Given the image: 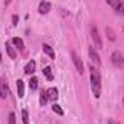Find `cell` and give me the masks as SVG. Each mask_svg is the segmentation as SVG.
<instances>
[{
  "label": "cell",
  "instance_id": "21",
  "mask_svg": "<svg viewBox=\"0 0 124 124\" xmlns=\"http://www.w3.org/2000/svg\"><path fill=\"white\" fill-rule=\"evenodd\" d=\"M108 124H120V123H118V121H115V120H109V121H108Z\"/></svg>",
  "mask_w": 124,
  "mask_h": 124
},
{
  "label": "cell",
  "instance_id": "20",
  "mask_svg": "<svg viewBox=\"0 0 124 124\" xmlns=\"http://www.w3.org/2000/svg\"><path fill=\"white\" fill-rule=\"evenodd\" d=\"M9 124H16V115H15V112L9 114Z\"/></svg>",
  "mask_w": 124,
  "mask_h": 124
},
{
  "label": "cell",
  "instance_id": "19",
  "mask_svg": "<svg viewBox=\"0 0 124 124\" xmlns=\"http://www.w3.org/2000/svg\"><path fill=\"white\" fill-rule=\"evenodd\" d=\"M53 111H54L55 114H58V115H63V114H64V111L61 109V107H60L58 104H54V105H53Z\"/></svg>",
  "mask_w": 124,
  "mask_h": 124
},
{
  "label": "cell",
  "instance_id": "1",
  "mask_svg": "<svg viewBox=\"0 0 124 124\" xmlns=\"http://www.w3.org/2000/svg\"><path fill=\"white\" fill-rule=\"evenodd\" d=\"M89 72H91V88H92V93L95 98H99L101 95V75L99 72L91 66L89 67Z\"/></svg>",
  "mask_w": 124,
  "mask_h": 124
},
{
  "label": "cell",
  "instance_id": "5",
  "mask_svg": "<svg viewBox=\"0 0 124 124\" xmlns=\"http://www.w3.org/2000/svg\"><path fill=\"white\" fill-rule=\"evenodd\" d=\"M91 35H92V39H93L95 45H96L98 48H101V47H102V39H101V35H99V32H98V29H96L95 26L91 28Z\"/></svg>",
  "mask_w": 124,
  "mask_h": 124
},
{
  "label": "cell",
  "instance_id": "3",
  "mask_svg": "<svg viewBox=\"0 0 124 124\" xmlns=\"http://www.w3.org/2000/svg\"><path fill=\"white\" fill-rule=\"evenodd\" d=\"M111 61H112V64H115L117 67H121L123 63H124V58H123V54L120 51H114L111 54Z\"/></svg>",
  "mask_w": 124,
  "mask_h": 124
},
{
  "label": "cell",
  "instance_id": "9",
  "mask_svg": "<svg viewBox=\"0 0 124 124\" xmlns=\"http://www.w3.org/2000/svg\"><path fill=\"white\" fill-rule=\"evenodd\" d=\"M108 5H109L111 8H114L118 13H121L123 9H124V3H123V2H109V0H108Z\"/></svg>",
  "mask_w": 124,
  "mask_h": 124
},
{
  "label": "cell",
  "instance_id": "11",
  "mask_svg": "<svg viewBox=\"0 0 124 124\" xmlns=\"http://www.w3.org/2000/svg\"><path fill=\"white\" fill-rule=\"evenodd\" d=\"M16 88H18V95H19V98H22V96L25 95V85H23V80L18 79V80H16Z\"/></svg>",
  "mask_w": 124,
  "mask_h": 124
},
{
  "label": "cell",
  "instance_id": "12",
  "mask_svg": "<svg viewBox=\"0 0 124 124\" xmlns=\"http://www.w3.org/2000/svg\"><path fill=\"white\" fill-rule=\"evenodd\" d=\"M47 96H48V99L55 101V99L58 98V91H57V88H51V89H48V91H47Z\"/></svg>",
  "mask_w": 124,
  "mask_h": 124
},
{
  "label": "cell",
  "instance_id": "16",
  "mask_svg": "<svg viewBox=\"0 0 124 124\" xmlns=\"http://www.w3.org/2000/svg\"><path fill=\"white\" fill-rule=\"evenodd\" d=\"M42 73L45 75V78H47L48 80H53V79H54V76H53V73H51V67H48V66L44 67V69H42Z\"/></svg>",
  "mask_w": 124,
  "mask_h": 124
},
{
  "label": "cell",
  "instance_id": "8",
  "mask_svg": "<svg viewBox=\"0 0 124 124\" xmlns=\"http://www.w3.org/2000/svg\"><path fill=\"white\" fill-rule=\"evenodd\" d=\"M35 61L34 60H31V61H28L26 63V66H25V75H32L34 72H35Z\"/></svg>",
  "mask_w": 124,
  "mask_h": 124
},
{
  "label": "cell",
  "instance_id": "15",
  "mask_svg": "<svg viewBox=\"0 0 124 124\" xmlns=\"http://www.w3.org/2000/svg\"><path fill=\"white\" fill-rule=\"evenodd\" d=\"M47 102H48V96H47V91H42L41 92V95H39V104L44 107V105H47Z\"/></svg>",
  "mask_w": 124,
  "mask_h": 124
},
{
  "label": "cell",
  "instance_id": "6",
  "mask_svg": "<svg viewBox=\"0 0 124 124\" xmlns=\"http://www.w3.org/2000/svg\"><path fill=\"white\" fill-rule=\"evenodd\" d=\"M88 53H89V57H91V60L93 61L95 64H101V58H99V55H98V53H96L95 47L89 45V48H88Z\"/></svg>",
  "mask_w": 124,
  "mask_h": 124
},
{
  "label": "cell",
  "instance_id": "22",
  "mask_svg": "<svg viewBox=\"0 0 124 124\" xmlns=\"http://www.w3.org/2000/svg\"><path fill=\"white\" fill-rule=\"evenodd\" d=\"M16 22H18V16L15 15V16H13V25H16Z\"/></svg>",
  "mask_w": 124,
  "mask_h": 124
},
{
  "label": "cell",
  "instance_id": "14",
  "mask_svg": "<svg viewBox=\"0 0 124 124\" xmlns=\"http://www.w3.org/2000/svg\"><path fill=\"white\" fill-rule=\"evenodd\" d=\"M42 48H44L45 54H48V55H50V58H55V53H54V50H53L48 44H44V45H42Z\"/></svg>",
  "mask_w": 124,
  "mask_h": 124
},
{
  "label": "cell",
  "instance_id": "2",
  "mask_svg": "<svg viewBox=\"0 0 124 124\" xmlns=\"http://www.w3.org/2000/svg\"><path fill=\"white\" fill-rule=\"evenodd\" d=\"M72 60H73V64H75V67L78 69L79 75H83V63H82V58H80L75 51H72Z\"/></svg>",
  "mask_w": 124,
  "mask_h": 124
},
{
  "label": "cell",
  "instance_id": "7",
  "mask_svg": "<svg viewBox=\"0 0 124 124\" xmlns=\"http://www.w3.org/2000/svg\"><path fill=\"white\" fill-rule=\"evenodd\" d=\"M50 9H51V3H48V2H41V3H39V6H38V12H39V13H42V15L48 13V12H50Z\"/></svg>",
  "mask_w": 124,
  "mask_h": 124
},
{
  "label": "cell",
  "instance_id": "4",
  "mask_svg": "<svg viewBox=\"0 0 124 124\" xmlns=\"http://www.w3.org/2000/svg\"><path fill=\"white\" fill-rule=\"evenodd\" d=\"M9 95V86H8V82L5 78H0V98H8Z\"/></svg>",
  "mask_w": 124,
  "mask_h": 124
},
{
  "label": "cell",
  "instance_id": "10",
  "mask_svg": "<svg viewBox=\"0 0 124 124\" xmlns=\"http://www.w3.org/2000/svg\"><path fill=\"white\" fill-rule=\"evenodd\" d=\"M12 44H13L16 48H19V50H25L23 39H22V38H19V37H15V38H12Z\"/></svg>",
  "mask_w": 124,
  "mask_h": 124
},
{
  "label": "cell",
  "instance_id": "17",
  "mask_svg": "<svg viewBox=\"0 0 124 124\" xmlns=\"http://www.w3.org/2000/svg\"><path fill=\"white\" fill-rule=\"evenodd\" d=\"M29 88H31V91H37V88H38V79H37V78H31V80H29Z\"/></svg>",
  "mask_w": 124,
  "mask_h": 124
},
{
  "label": "cell",
  "instance_id": "13",
  "mask_svg": "<svg viewBox=\"0 0 124 124\" xmlns=\"http://www.w3.org/2000/svg\"><path fill=\"white\" fill-rule=\"evenodd\" d=\"M5 47H6V53L9 54V57H10V58H16V51L13 50L12 44H10V42H6Z\"/></svg>",
  "mask_w": 124,
  "mask_h": 124
},
{
  "label": "cell",
  "instance_id": "18",
  "mask_svg": "<svg viewBox=\"0 0 124 124\" xmlns=\"http://www.w3.org/2000/svg\"><path fill=\"white\" fill-rule=\"evenodd\" d=\"M29 115H28V109H22V121H23V124H29V118H28Z\"/></svg>",
  "mask_w": 124,
  "mask_h": 124
}]
</instances>
